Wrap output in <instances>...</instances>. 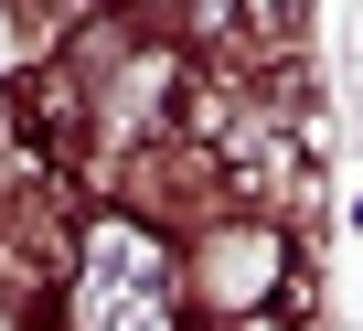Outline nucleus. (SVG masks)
I'll return each instance as SVG.
<instances>
[{
	"label": "nucleus",
	"instance_id": "nucleus-1",
	"mask_svg": "<svg viewBox=\"0 0 363 331\" xmlns=\"http://www.w3.org/2000/svg\"><path fill=\"white\" fill-rule=\"evenodd\" d=\"M22 320H33V331H203V310H193V257H182V235H160L150 214L96 203L65 299H43V310H22Z\"/></svg>",
	"mask_w": 363,
	"mask_h": 331
},
{
	"label": "nucleus",
	"instance_id": "nucleus-3",
	"mask_svg": "<svg viewBox=\"0 0 363 331\" xmlns=\"http://www.w3.org/2000/svg\"><path fill=\"white\" fill-rule=\"evenodd\" d=\"M203 331H299L289 310H257V320H203Z\"/></svg>",
	"mask_w": 363,
	"mask_h": 331
},
{
	"label": "nucleus",
	"instance_id": "nucleus-2",
	"mask_svg": "<svg viewBox=\"0 0 363 331\" xmlns=\"http://www.w3.org/2000/svg\"><path fill=\"white\" fill-rule=\"evenodd\" d=\"M182 257H193V310L203 320H257V310H299V246H289V225H267V214H225V225H203V235H182Z\"/></svg>",
	"mask_w": 363,
	"mask_h": 331
}]
</instances>
